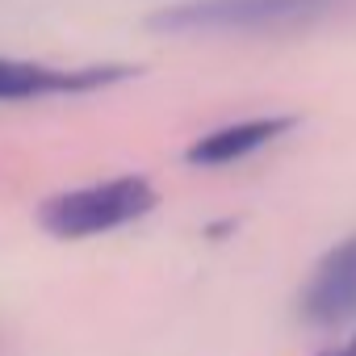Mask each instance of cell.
<instances>
[{"mask_svg": "<svg viewBox=\"0 0 356 356\" xmlns=\"http://www.w3.org/2000/svg\"><path fill=\"white\" fill-rule=\"evenodd\" d=\"M151 206H155V189L147 176H113L101 185L47 197L38 206V227L55 239H88L143 218Z\"/></svg>", "mask_w": 356, "mask_h": 356, "instance_id": "cell-1", "label": "cell"}, {"mask_svg": "<svg viewBox=\"0 0 356 356\" xmlns=\"http://www.w3.org/2000/svg\"><path fill=\"white\" fill-rule=\"evenodd\" d=\"M339 0H176L151 13L159 34H260L323 17Z\"/></svg>", "mask_w": 356, "mask_h": 356, "instance_id": "cell-2", "label": "cell"}, {"mask_svg": "<svg viewBox=\"0 0 356 356\" xmlns=\"http://www.w3.org/2000/svg\"><path fill=\"white\" fill-rule=\"evenodd\" d=\"M126 63H88V67H55L38 59L0 55V101H42V97H84L109 84L130 80Z\"/></svg>", "mask_w": 356, "mask_h": 356, "instance_id": "cell-3", "label": "cell"}, {"mask_svg": "<svg viewBox=\"0 0 356 356\" xmlns=\"http://www.w3.org/2000/svg\"><path fill=\"white\" fill-rule=\"evenodd\" d=\"M302 318L310 327H343L356 318V235L335 243L302 289Z\"/></svg>", "mask_w": 356, "mask_h": 356, "instance_id": "cell-4", "label": "cell"}, {"mask_svg": "<svg viewBox=\"0 0 356 356\" xmlns=\"http://www.w3.org/2000/svg\"><path fill=\"white\" fill-rule=\"evenodd\" d=\"M285 130H293V118H285V113L231 122V126H218V130L202 134V138L185 151V159L197 163V168H227V163H239V159L264 151V147L277 143Z\"/></svg>", "mask_w": 356, "mask_h": 356, "instance_id": "cell-5", "label": "cell"}, {"mask_svg": "<svg viewBox=\"0 0 356 356\" xmlns=\"http://www.w3.org/2000/svg\"><path fill=\"white\" fill-rule=\"evenodd\" d=\"M318 356H356V335L343 339V343H335V348H327V352H318Z\"/></svg>", "mask_w": 356, "mask_h": 356, "instance_id": "cell-6", "label": "cell"}]
</instances>
